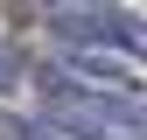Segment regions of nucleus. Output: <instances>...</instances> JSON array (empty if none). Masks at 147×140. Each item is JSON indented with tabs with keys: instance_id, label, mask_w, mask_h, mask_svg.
<instances>
[{
	"instance_id": "obj_3",
	"label": "nucleus",
	"mask_w": 147,
	"mask_h": 140,
	"mask_svg": "<svg viewBox=\"0 0 147 140\" xmlns=\"http://www.w3.org/2000/svg\"><path fill=\"white\" fill-rule=\"evenodd\" d=\"M21 77H28V70H21V63H14V49H0V98H7V91H14V84H21Z\"/></svg>"
},
{
	"instance_id": "obj_2",
	"label": "nucleus",
	"mask_w": 147,
	"mask_h": 140,
	"mask_svg": "<svg viewBox=\"0 0 147 140\" xmlns=\"http://www.w3.org/2000/svg\"><path fill=\"white\" fill-rule=\"evenodd\" d=\"M0 140H63V133L42 119H0Z\"/></svg>"
},
{
	"instance_id": "obj_1",
	"label": "nucleus",
	"mask_w": 147,
	"mask_h": 140,
	"mask_svg": "<svg viewBox=\"0 0 147 140\" xmlns=\"http://www.w3.org/2000/svg\"><path fill=\"white\" fill-rule=\"evenodd\" d=\"M49 35H56L63 49H98V56L140 49L147 56V21L140 14H119V7H56L49 14Z\"/></svg>"
}]
</instances>
